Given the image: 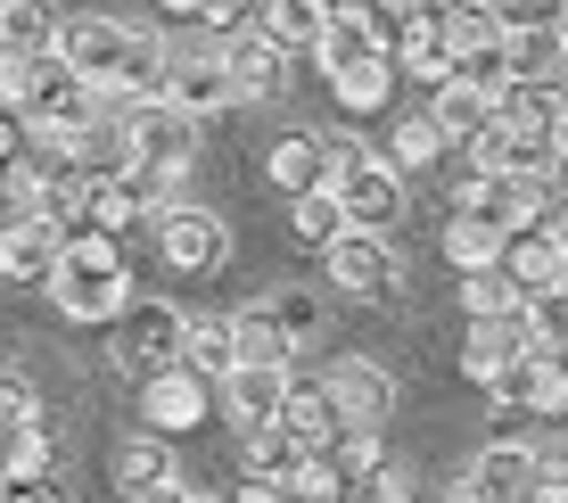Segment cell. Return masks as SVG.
I'll list each match as a JSON object with an SVG mask.
<instances>
[{
    "label": "cell",
    "instance_id": "47",
    "mask_svg": "<svg viewBox=\"0 0 568 503\" xmlns=\"http://www.w3.org/2000/svg\"><path fill=\"white\" fill-rule=\"evenodd\" d=\"M17 141H26V115L0 108V158H17Z\"/></svg>",
    "mask_w": 568,
    "mask_h": 503
},
{
    "label": "cell",
    "instance_id": "10",
    "mask_svg": "<svg viewBox=\"0 0 568 503\" xmlns=\"http://www.w3.org/2000/svg\"><path fill=\"white\" fill-rule=\"evenodd\" d=\"M206 413H214V380L206 372H190V363H156V372H141V421L156 437L199 430Z\"/></svg>",
    "mask_w": 568,
    "mask_h": 503
},
{
    "label": "cell",
    "instance_id": "29",
    "mask_svg": "<svg viewBox=\"0 0 568 503\" xmlns=\"http://www.w3.org/2000/svg\"><path fill=\"white\" fill-rule=\"evenodd\" d=\"M297 462H305V446L281 430V421L247 430V479H272V487H288V479H297Z\"/></svg>",
    "mask_w": 568,
    "mask_h": 503
},
{
    "label": "cell",
    "instance_id": "35",
    "mask_svg": "<svg viewBox=\"0 0 568 503\" xmlns=\"http://www.w3.org/2000/svg\"><path fill=\"white\" fill-rule=\"evenodd\" d=\"M445 132H437V115H396V132H387V165H437L445 158Z\"/></svg>",
    "mask_w": 568,
    "mask_h": 503
},
{
    "label": "cell",
    "instance_id": "27",
    "mask_svg": "<svg viewBox=\"0 0 568 503\" xmlns=\"http://www.w3.org/2000/svg\"><path fill=\"white\" fill-rule=\"evenodd\" d=\"M182 363H190V372H206V380H223L231 363H240L231 314H206V322H190V331H182Z\"/></svg>",
    "mask_w": 568,
    "mask_h": 503
},
{
    "label": "cell",
    "instance_id": "48",
    "mask_svg": "<svg viewBox=\"0 0 568 503\" xmlns=\"http://www.w3.org/2000/svg\"><path fill=\"white\" fill-rule=\"evenodd\" d=\"M156 9H165V17H190V26H199V17H206V0H156Z\"/></svg>",
    "mask_w": 568,
    "mask_h": 503
},
{
    "label": "cell",
    "instance_id": "33",
    "mask_svg": "<svg viewBox=\"0 0 568 503\" xmlns=\"http://www.w3.org/2000/svg\"><path fill=\"white\" fill-rule=\"evenodd\" d=\"M231 339H240V363H297V346L281 339V322H272L264 305H247V314H231Z\"/></svg>",
    "mask_w": 568,
    "mask_h": 503
},
{
    "label": "cell",
    "instance_id": "28",
    "mask_svg": "<svg viewBox=\"0 0 568 503\" xmlns=\"http://www.w3.org/2000/svg\"><path fill=\"white\" fill-rule=\"evenodd\" d=\"M396 74H404V83H428V91H437L445 74H454V50H445L437 17H428V26H413V33H404V50H396Z\"/></svg>",
    "mask_w": 568,
    "mask_h": 503
},
{
    "label": "cell",
    "instance_id": "50",
    "mask_svg": "<svg viewBox=\"0 0 568 503\" xmlns=\"http://www.w3.org/2000/svg\"><path fill=\"white\" fill-rule=\"evenodd\" d=\"M396 503H413V495H396Z\"/></svg>",
    "mask_w": 568,
    "mask_h": 503
},
{
    "label": "cell",
    "instance_id": "43",
    "mask_svg": "<svg viewBox=\"0 0 568 503\" xmlns=\"http://www.w3.org/2000/svg\"><path fill=\"white\" fill-rule=\"evenodd\" d=\"M247 17H256V0H206L199 26H206V33H231V26H247Z\"/></svg>",
    "mask_w": 568,
    "mask_h": 503
},
{
    "label": "cell",
    "instance_id": "21",
    "mask_svg": "<svg viewBox=\"0 0 568 503\" xmlns=\"http://www.w3.org/2000/svg\"><path fill=\"white\" fill-rule=\"evenodd\" d=\"M272 421H281V430L297 437L305 454H322L329 437L346 430V421H338V404H329V389H297V380H288V396H281V413H272Z\"/></svg>",
    "mask_w": 568,
    "mask_h": 503
},
{
    "label": "cell",
    "instance_id": "11",
    "mask_svg": "<svg viewBox=\"0 0 568 503\" xmlns=\"http://www.w3.org/2000/svg\"><path fill=\"white\" fill-rule=\"evenodd\" d=\"M503 281H511V298H536V289H560L568 273V231L552 215H536V223H519V231H503Z\"/></svg>",
    "mask_w": 568,
    "mask_h": 503
},
{
    "label": "cell",
    "instance_id": "8",
    "mask_svg": "<svg viewBox=\"0 0 568 503\" xmlns=\"http://www.w3.org/2000/svg\"><path fill=\"white\" fill-rule=\"evenodd\" d=\"M149 231H156V248H165V264L173 273H214V264L231 256V223L214 215V207H156L149 215Z\"/></svg>",
    "mask_w": 568,
    "mask_h": 503
},
{
    "label": "cell",
    "instance_id": "19",
    "mask_svg": "<svg viewBox=\"0 0 568 503\" xmlns=\"http://www.w3.org/2000/svg\"><path fill=\"white\" fill-rule=\"evenodd\" d=\"M329 91H338L355 115H379L404 91V74H396V58H387V50H363V58H346V67H329Z\"/></svg>",
    "mask_w": 568,
    "mask_h": 503
},
{
    "label": "cell",
    "instance_id": "42",
    "mask_svg": "<svg viewBox=\"0 0 568 503\" xmlns=\"http://www.w3.org/2000/svg\"><path fill=\"white\" fill-rule=\"evenodd\" d=\"M486 9H495L503 33H519V26H544V9H552V0H486Z\"/></svg>",
    "mask_w": 568,
    "mask_h": 503
},
{
    "label": "cell",
    "instance_id": "45",
    "mask_svg": "<svg viewBox=\"0 0 568 503\" xmlns=\"http://www.w3.org/2000/svg\"><path fill=\"white\" fill-rule=\"evenodd\" d=\"M124 503H190V487H182V471H173V479H149V487H132Z\"/></svg>",
    "mask_w": 568,
    "mask_h": 503
},
{
    "label": "cell",
    "instance_id": "12",
    "mask_svg": "<svg viewBox=\"0 0 568 503\" xmlns=\"http://www.w3.org/2000/svg\"><path fill=\"white\" fill-rule=\"evenodd\" d=\"M454 503H536V462H527L519 437L478 446V462L454 479Z\"/></svg>",
    "mask_w": 568,
    "mask_h": 503
},
{
    "label": "cell",
    "instance_id": "22",
    "mask_svg": "<svg viewBox=\"0 0 568 503\" xmlns=\"http://www.w3.org/2000/svg\"><path fill=\"white\" fill-rule=\"evenodd\" d=\"M50 462H58V430L42 413H26V421L0 430V479H50Z\"/></svg>",
    "mask_w": 568,
    "mask_h": 503
},
{
    "label": "cell",
    "instance_id": "34",
    "mask_svg": "<svg viewBox=\"0 0 568 503\" xmlns=\"http://www.w3.org/2000/svg\"><path fill=\"white\" fill-rule=\"evenodd\" d=\"M149 479H173V446L156 430H141L132 446H115V487L132 495V487H149Z\"/></svg>",
    "mask_w": 568,
    "mask_h": 503
},
{
    "label": "cell",
    "instance_id": "14",
    "mask_svg": "<svg viewBox=\"0 0 568 503\" xmlns=\"http://www.w3.org/2000/svg\"><path fill=\"white\" fill-rule=\"evenodd\" d=\"M329 404H338V421L346 430H387V413H396V380L379 372L371 355H346V363H329Z\"/></svg>",
    "mask_w": 568,
    "mask_h": 503
},
{
    "label": "cell",
    "instance_id": "17",
    "mask_svg": "<svg viewBox=\"0 0 568 503\" xmlns=\"http://www.w3.org/2000/svg\"><path fill=\"white\" fill-rule=\"evenodd\" d=\"M288 363H231L223 372V413H231V430H264L272 413H281V396H288Z\"/></svg>",
    "mask_w": 568,
    "mask_h": 503
},
{
    "label": "cell",
    "instance_id": "6",
    "mask_svg": "<svg viewBox=\"0 0 568 503\" xmlns=\"http://www.w3.org/2000/svg\"><path fill=\"white\" fill-rule=\"evenodd\" d=\"M124 141L141 165H165V173H190L199 158V115L173 108L165 91H141V100H124Z\"/></svg>",
    "mask_w": 568,
    "mask_h": 503
},
{
    "label": "cell",
    "instance_id": "51",
    "mask_svg": "<svg viewBox=\"0 0 568 503\" xmlns=\"http://www.w3.org/2000/svg\"><path fill=\"white\" fill-rule=\"evenodd\" d=\"M560 74H568V58H560Z\"/></svg>",
    "mask_w": 568,
    "mask_h": 503
},
{
    "label": "cell",
    "instance_id": "38",
    "mask_svg": "<svg viewBox=\"0 0 568 503\" xmlns=\"http://www.w3.org/2000/svg\"><path fill=\"white\" fill-rule=\"evenodd\" d=\"M454 83H478V91H495V100H503V83H511L503 33H495V42H469V50H454Z\"/></svg>",
    "mask_w": 568,
    "mask_h": 503
},
{
    "label": "cell",
    "instance_id": "13",
    "mask_svg": "<svg viewBox=\"0 0 568 503\" xmlns=\"http://www.w3.org/2000/svg\"><path fill=\"white\" fill-rule=\"evenodd\" d=\"M214 58H223L231 100H264V91H281V83H288V50H281V42H264L256 26L214 33Z\"/></svg>",
    "mask_w": 568,
    "mask_h": 503
},
{
    "label": "cell",
    "instance_id": "31",
    "mask_svg": "<svg viewBox=\"0 0 568 503\" xmlns=\"http://www.w3.org/2000/svg\"><path fill=\"white\" fill-rule=\"evenodd\" d=\"M495 256H503V231L495 223H478V215L445 223V264H454V273H478V264H495Z\"/></svg>",
    "mask_w": 568,
    "mask_h": 503
},
{
    "label": "cell",
    "instance_id": "24",
    "mask_svg": "<svg viewBox=\"0 0 568 503\" xmlns=\"http://www.w3.org/2000/svg\"><path fill=\"white\" fill-rule=\"evenodd\" d=\"M247 26L297 58V50H313V33H322L329 17H322V0H256V17H247Z\"/></svg>",
    "mask_w": 568,
    "mask_h": 503
},
{
    "label": "cell",
    "instance_id": "9",
    "mask_svg": "<svg viewBox=\"0 0 568 503\" xmlns=\"http://www.w3.org/2000/svg\"><path fill=\"white\" fill-rule=\"evenodd\" d=\"M462 215L495 223V231H519L544 215V182L536 173H511V165H462Z\"/></svg>",
    "mask_w": 568,
    "mask_h": 503
},
{
    "label": "cell",
    "instance_id": "36",
    "mask_svg": "<svg viewBox=\"0 0 568 503\" xmlns=\"http://www.w3.org/2000/svg\"><path fill=\"white\" fill-rule=\"evenodd\" d=\"M503 58H511V83L519 74H560V33L552 26H519V33H503Z\"/></svg>",
    "mask_w": 568,
    "mask_h": 503
},
{
    "label": "cell",
    "instance_id": "1",
    "mask_svg": "<svg viewBox=\"0 0 568 503\" xmlns=\"http://www.w3.org/2000/svg\"><path fill=\"white\" fill-rule=\"evenodd\" d=\"M58 58H67L74 74H83L91 91H156V74H165V42L156 33H141V26H124V17H58V42H50Z\"/></svg>",
    "mask_w": 568,
    "mask_h": 503
},
{
    "label": "cell",
    "instance_id": "18",
    "mask_svg": "<svg viewBox=\"0 0 568 503\" xmlns=\"http://www.w3.org/2000/svg\"><path fill=\"white\" fill-rule=\"evenodd\" d=\"M527 346V322L519 305H495V314H469V339H462V380H486L495 363H511Z\"/></svg>",
    "mask_w": 568,
    "mask_h": 503
},
{
    "label": "cell",
    "instance_id": "44",
    "mask_svg": "<svg viewBox=\"0 0 568 503\" xmlns=\"http://www.w3.org/2000/svg\"><path fill=\"white\" fill-rule=\"evenodd\" d=\"M0 503H67L50 479H0Z\"/></svg>",
    "mask_w": 568,
    "mask_h": 503
},
{
    "label": "cell",
    "instance_id": "39",
    "mask_svg": "<svg viewBox=\"0 0 568 503\" xmlns=\"http://www.w3.org/2000/svg\"><path fill=\"white\" fill-rule=\"evenodd\" d=\"M495 305H519L511 281H503V264H478V273H462V314H495Z\"/></svg>",
    "mask_w": 568,
    "mask_h": 503
},
{
    "label": "cell",
    "instance_id": "16",
    "mask_svg": "<svg viewBox=\"0 0 568 503\" xmlns=\"http://www.w3.org/2000/svg\"><path fill=\"white\" fill-rule=\"evenodd\" d=\"M156 91H165L173 108H190L199 124H206L214 108H231V83H223V58H214V42H206V50H165Z\"/></svg>",
    "mask_w": 568,
    "mask_h": 503
},
{
    "label": "cell",
    "instance_id": "4",
    "mask_svg": "<svg viewBox=\"0 0 568 503\" xmlns=\"http://www.w3.org/2000/svg\"><path fill=\"white\" fill-rule=\"evenodd\" d=\"M322 149H329L322 182L338 190L346 231H387L404 215V182H396V165H387V158H371V149H355V141H322Z\"/></svg>",
    "mask_w": 568,
    "mask_h": 503
},
{
    "label": "cell",
    "instance_id": "49",
    "mask_svg": "<svg viewBox=\"0 0 568 503\" xmlns=\"http://www.w3.org/2000/svg\"><path fill=\"white\" fill-rule=\"evenodd\" d=\"M560 190H568V158H560Z\"/></svg>",
    "mask_w": 568,
    "mask_h": 503
},
{
    "label": "cell",
    "instance_id": "40",
    "mask_svg": "<svg viewBox=\"0 0 568 503\" xmlns=\"http://www.w3.org/2000/svg\"><path fill=\"white\" fill-rule=\"evenodd\" d=\"M527 462H536V503H568V437L527 446Z\"/></svg>",
    "mask_w": 568,
    "mask_h": 503
},
{
    "label": "cell",
    "instance_id": "7",
    "mask_svg": "<svg viewBox=\"0 0 568 503\" xmlns=\"http://www.w3.org/2000/svg\"><path fill=\"white\" fill-rule=\"evenodd\" d=\"M108 331H115V363H124V372H156V363H182L190 314H182V305H165V298H132Z\"/></svg>",
    "mask_w": 568,
    "mask_h": 503
},
{
    "label": "cell",
    "instance_id": "41",
    "mask_svg": "<svg viewBox=\"0 0 568 503\" xmlns=\"http://www.w3.org/2000/svg\"><path fill=\"white\" fill-rule=\"evenodd\" d=\"M26 413H42V404H33V380L17 372V363H0V430H9V421H26Z\"/></svg>",
    "mask_w": 568,
    "mask_h": 503
},
{
    "label": "cell",
    "instance_id": "2",
    "mask_svg": "<svg viewBox=\"0 0 568 503\" xmlns=\"http://www.w3.org/2000/svg\"><path fill=\"white\" fill-rule=\"evenodd\" d=\"M42 281H50V305L67 322H115L132 305V264H124L115 231H74Z\"/></svg>",
    "mask_w": 568,
    "mask_h": 503
},
{
    "label": "cell",
    "instance_id": "30",
    "mask_svg": "<svg viewBox=\"0 0 568 503\" xmlns=\"http://www.w3.org/2000/svg\"><path fill=\"white\" fill-rule=\"evenodd\" d=\"M536 380H544V346H519V355H511V363H495L478 389L495 396L503 413H527V404H536Z\"/></svg>",
    "mask_w": 568,
    "mask_h": 503
},
{
    "label": "cell",
    "instance_id": "5",
    "mask_svg": "<svg viewBox=\"0 0 568 503\" xmlns=\"http://www.w3.org/2000/svg\"><path fill=\"white\" fill-rule=\"evenodd\" d=\"M322 264H329V289L355 298V305H387L404 289V264H396V248H387V231H338V240L322 248Z\"/></svg>",
    "mask_w": 568,
    "mask_h": 503
},
{
    "label": "cell",
    "instance_id": "3",
    "mask_svg": "<svg viewBox=\"0 0 568 503\" xmlns=\"http://www.w3.org/2000/svg\"><path fill=\"white\" fill-rule=\"evenodd\" d=\"M0 108H17L26 124H83L91 83L58 50H26V58H0Z\"/></svg>",
    "mask_w": 568,
    "mask_h": 503
},
{
    "label": "cell",
    "instance_id": "23",
    "mask_svg": "<svg viewBox=\"0 0 568 503\" xmlns=\"http://www.w3.org/2000/svg\"><path fill=\"white\" fill-rule=\"evenodd\" d=\"M428 115H437V132L462 149L469 132H486V124H495V91H478V83H454V74H445V83H437V100H428Z\"/></svg>",
    "mask_w": 568,
    "mask_h": 503
},
{
    "label": "cell",
    "instance_id": "46",
    "mask_svg": "<svg viewBox=\"0 0 568 503\" xmlns=\"http://www.w3.org/2000/svg\"><path fill=\"white\" fill-rule=\"evenodd\" d=\"M223 503H288V487H272V479H240Z\"/></svg>",
    "mask_w": 568,
    "mask_h": 503
},
{
    "label": "cell",
    "instance_id": "32",
    "mask_svg": "<svg viewBox=\"0 0 568 503\" xmlns=\"http://www.w3.org/2000/svg\"><path fill=\"white\" fill-rule=\"evenodd\" d=\"M264 314L281 322L288 346H313V339H322V298H313V289H264Z\"/></svg>",
    "mask_w": 568,
    "mask_h": 503
},
{
    "label": "cell",
    "instance_id": "25",
    "mask_svg": "<svg viewBox=\"0 0 568 503\" xmlns=\"http://www.w3.org/2000/svg\"><path fill=\"white\" fill-rule=\"evenodd\" d=\"M58 42V0H0V58H26Z\"/></svg>",
    "mask_w": 568,
    "mask_h": 503
},
{
    "label": "cell",
    "instance_id": "15",
    "mask_svg": "<svg viewBox=\"0 0 568 503\" xmlns=\"http://www.w3.org/2000/svg\"><path fill=\"white\" fill-rule=\"evenodd\" d=\"M58 248H67V223L42 215V207H17V215L0 223V273L9 281H42L58 264Z\"/></svg>",
    "mask_w": 568,
    "mask_h": 503
},
{
    "label": "cell",
    "instance_id": "37",
    "mask_svg": "<svg viewBox=\"0 0 568 503\" xmlns=\"http://www.w3.org/2000/svg\"><path fill=\"white\" fill-rule=\"evenodd\" d=\"M519 322H527V346H568V289L519 298Z\"/></svg>",
    "mask_w": 568,
    "mask_h": 503
},
{
    "label": "cell",
    "instance_id": "26",
    "mask_svg": "<svg viewBox=\"0 0 568 503\" xmlns=\"http://www.w3.org/2000/svg\"><path fill=\"white\" fill-rule=\"evenodd\" d=\"M288 231H297V248H313V256H322V248L346 231V207H338V190H329V182L297 190V199H288Z\"/></svg>",
    "mask_w": 568,
    "mask_h": 503
},
{
    "label": "cell",
    "instance_id": "20",
    "mask_svg": "<svg viewBox=\"0 0 568 503\" xmlns=\"http://www.w3.org/2000/svg\"><path fill=\"white\" fill-rule=\"evenodd\" d=\"M329 173V149H322V132H281V141L264 149V182L281 190V199H297V190H313Z\"/></svg>",
    "mask_w": 568,
    "mask_h": 503
}]
</instances>
